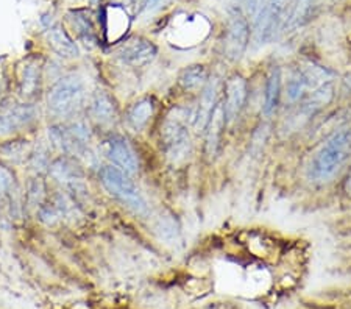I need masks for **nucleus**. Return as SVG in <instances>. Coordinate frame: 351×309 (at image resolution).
Instances as JSON below:
<instances>
[{"instance_id": "12", "label": "nucleus", "mask_w": 351, "mask_h": 309, "mask_svg": "<svg viewBox=\"0 0 351 309\" xmlns=\"http://www.w3.org/2000/svg\"><path fill=\"white\" fill-rule=\"evenodd\" d=\"M247 100V82L241 75H233L228 78L225 84V99H223V112L228 123H233L239 117L241 111Z\"/></svg>"}, {"instance_id": "8", "label": "nucleus", "mask_w": 351, "mask_h": 309, "mask_svg": "<svg viewBox=\"0 0 351 309\" xmlns=\"http://www.w3.org/2000/svg\"><path fill=\"white\" fill-rule=\"evenodd\" d=\"M289 0H267L259 8L254 32L259 42L265 44L275 36V33L280 30L281 22L285 19L286 5Z\"/></svg>"}, {"instance_id": "7", "label": "nucleus", "mask_w": 351, "mask_h": 309, "mask_svg": "<svg viewBox=\"0 0 351 309\" xmlns=\"http://www.w3.org/2000/svg\"><path fill=\"white\" fill-rule=\"evenodd\" d=\"M104 153L112 162V166L121 169L127 175L132 177L139 172L138 155L123 136L111 134L106 138L104 140Z\"/></svg>"}, {"instance_id": "30", "label": "nucleus", "mask_w": 351, "mask_h": 309, "mask_svg": "<svg viewBox=\"0 0 351 309\" xmlns=\"http://www.w3.org/2000/svg\"><path fill=\"white\" fill-rule=\"evenodd\" d=\"M8 201H7V197H3V195H0V212H2V210L5 208V205H7Z\"/></svg>"}, {"instance_id": "27", "label": "nucleus", "mask_w": 351, "mask_h": 309, "mask_svg": "<svg viewBox=\"0 0 351 309\" xmlns=\"http://www.w3.org/2000/svg\"><path fill=\"white\" fill-rule=\"evenodd\" d=\"M304 88H306V83H304L302 74H298L292 78L291 82H289L287 84V95L289 99L292 100H297L300 99V95H302V92L304 91Z\"/></svg>"}, {"instance_id": "20", "label": "nucleus", "mask_w": 351, "mask_h": 309, "mask_svg": "<svg viewBox=\"0 0 351 309\" xmlns=\"http://www.w3.org/2000/svg\"><path fill=\"white\" fill-rule=\"evenodd\" d=\"M178 83L186 91H197L208 83V71L200 64L184 67L178 75Z\"/></svg>"}, {"instance_id": "31", "label": "nucleus", "mask_w": 351, "mask_h": 309, "mask_svg": "<svg viewBox=\"0 0 351 309\" xmlns=\"http://www.w3.org/2000/svg\"><path fill=\"white\" fill-rule=\"evenodd\" d=\"M90 2H93V3H99L100 0H90Z\"/></svg>"}, {"instance_id": "24", "label": "nucleus", "mask_w": 351, "mask_h": 309, "mask_svg": "<svg viewBox=\"0 0 351 309\" xmlns=\"http://www.w3.org/2000/svg\"><path fill=\"white\" fill-rule=\"evenodd\" d=\"M19 194V186H18V178H16V173L11 171V167L3 164L0 161V195L7 197V200L11 197Z\"/></svg>"}, {"instance_id": "23", "label": "nucleus", "mask_w": 351, "mask_h": 309, "mask_svg": "<svg viewBox=\"0 0 351 309\" xmlns=\"http://www.w3.org/2000/svg\"><path fill=\"white\" fill-rule=\"evenodd\" d=\"M45 201V183L43 178H33L25 190V208L30 211H38Z\"/></svg>"}, {"instance_id": "29", "label": "nucleus", "mask_w": 351, "mask_h": 309, "mask_svg": "<svg viewBox=\"0 0 351 309\" xmlns=\"http://www.w3.org/2000/svg\"><path fill=\"white\" fill-rule=\"evenodd\" d=\"M345 190H347V193L351 195V172L347 178V182H345Z\"/></svg>"}, {"instance_id": "21", "label": "nucleus", "mask_w": 351, "mask_h": 309, "mask_svg": "<svg viewBox=\"0 0 351 309\" xmlns=\"http://www.w3.org/2000/svg\"><path fill=\"white\" fill-rule=\"evenodd\" d=\"M281 92V71L280 67H274L270 71V75L267 78V84H265V97H264V112L265 114H271L278 106Z\"/></svg>"}, {"instance_id": "13", "label": "nucleus", "mask_w": 351, "mask_h": 309, "mask_svg": "<svg viewBox=\"0 0 351 309\" xmlns=\"http://www.w3.org/2000/svg\"><path fill=\"white\" fill-rule=\"evenodd\" d=\"M88 112L90 119L101 127L112 125L119 117V110L114 99L105 91L95 92L93 97H90Z\"/></svg>"}, {"instance_id": "18", "label": "nucleus", "mask_w": 351, "mask_h": 309, "mask_svg": "<svg viewBox=\"0 0 351 309\" xmlns=\"http://www.w3.org/2000/svg\"><path fill=\"white\" fill-rule=\"evenodd\" d=\"M155 114V105L154 100L150 97H144L136 100V102L130 106L125 112V122L130 130L136 133L145 130V127L149 125L152 117Z\"/></svg>"}, {"instance_id": "6", "label": "nucleus", "mask_w": 351, "mask_h": 309, "mask_svg": "<svg viewBox=\"0 0 351 309\" xmlns=\"http://www.w3.org/2000/svg\"><path fill=\"white\" fill-rule=\"evenodd\" d=\"M45 61L41 55H28L16 67V88L24 102L35 103L43 94Z\"/></svg>"}, {"instance_id": "25", "label": "nucleus", "mask_w": 351, "mask_h": 309, "mask_svg": "<svg viewBox=\"0 0 351 309\" xmlns=\"http://www.w3.org/2000/svg\"><path fill=\"white\" fill-rule=\"evenodd\" d=\"M72 24L77 28L78 35L82 36L84 42L90 44V46H95V42H97V36H95L94 27H93V24H90L89 18L82 14L80 11H75V13H73V18H72Z\"/></svg>"}, {"instance_id": "9", "label": "nucleus", "mask_w": 351, "mask_h": 309, "mask_svg": "<svg viewBox=\"0 0 351 309\" xmlns=\"http://www.w3.org/2000/svg\"><path fill=\"white\" fill-rule=\"evenodd\" d=\"M158 55V47L145 38H132L117 49V58L133 69H141L154 63Z\"/></svg>"}, {"instance_id": "14", "label": "nucleus", "mask_w": 351, "mask_h": 309, "mask_svg": "<svg viewBox=\"0 0 351 309\" xmlns=\"http://www.w3.org/2000/svg\"><path fill=\"white\" fill-rule=\"evenodd\" d=\"M217 89H219V83L216 78L208 80L205 88H203L200 102H198V108L194 114H192V125H194V130L197 133L205 130L208 125L209 117H211L213 111H214V106L217 105V102H216Z\"/></svg>"}, {"instance_id": "5", "label": "nucleus", "mask_w": 351, "mask_h": 309, "mask_svg": "<svg viewBox=\"0 0 351 309\" xmlns=\"http://www.w3.org/2000/svg\"><path fill=\"white\" fill-rule=\"evenodd\" d=\"M38 122V108L32 102L5 100L0 103V138H14Z\"/></svg>"}, {"instance_id": "15", "label": "nucleus", "mask_w": 351, "mask_h": 309, "mask_svg": "<svg viewBox=\"0 0 351 309\" xmlns=\"http://www.w3.org/2000/svg\"><path fill=\"white\" fill-rule=\"evenodd\" d=\"M33 144L25 138H10L0 143V161L7 166L27 164Z\"/></svg>"}, {"instance_id": "1", "label": "nucleus", "mask_w": 351, "mask_h": 309, "mask_svg": "<svg viewBox=\"0 0 351 309\" xmlns=\"http://www.w3.org/2000/svg\"><path fill=\"white\" fill-rule=\"evenodd\" d=\"M86 83L78 74L61 75L45 92V106L55 121H66L75 117L86 103Z\"/></svg>"}, {"instance_id": "22", "label": "nucleus", "mask_w": 351, "mask_h": 309, "mask_svg": "<svg viewBox=\"0 0 351 309\" xmlns=\"http://www.w3.org/2000/svg\"><path fill=\"white\" fill-rule=\"evenodd\" d=\"M52 160H50V149L49 145L45 144H36L33 145L32 153L28 156L27 166L30 167V171H33L36 175H41L43 172L49 171V166Z\"/></svg>"}, {"instance_id": "10", "label": "nucleus", "mask_w": 351, "mask_h": 309, "mask_svg": "<svg viewBox=\"0 0 351 309\" xmlns=\"http://www.w3.org/2000/svg\"><path fill=\"white\" fill-rule=\"evenodd\" d=\"M250 38V28L242 14L231 16L223 36V53L228 60H239L245 52Z\"/></svg>"}, {"instance_id": "19", "label": "nucleus", "mask_w": 351, "mask_h": 309, "mask_svg": "<svg viewBox=\"0 0 351 309\" xmlns=\"http://www.w3.org/2000/svg\"><path fill=\"white\" fill-rule=\"evenodd\" d=\"M332 97H334L332 82L322 83L320 86H317L314 89V92L304 100L302 108H300V112H302L303 117H311L313 114H315L317 111L325 108L328 103H331Z\"/></svg>"}, {"instance_id": "11", "label": "nucleus", "mask_w": 351, "mask_h": 309, "mask_svg": "<svg viewBox=\"0 0 351 309\" xmlns=\"http://www.w3.org/2000/svg\"><path fill=\"white\" fill-rule=\"evenodd\" d=\"M49 175L52 177L55 182L61 184H66L72 190H75L82 186V182L84 178L83 169L75 158L67 155H61L58 158L52 160L49 166Z\"/></svg>"}, {"instance_id": "3", "label": "nucleus", "mask_w": 351, "mask_h": 309, "mask_svg": "<svg viewBox=\"0 0 351 309\" xmlns=\"http://www.w3.org/2000/svg\"><path fill=\"white\" fill-rule=\"evenodd\" d=\"M99 177L101 186L105 188L106 193L121 201L123 206H127L128 210H132L139 216H145L149 212V206H147V201L144 195L141 194L139 188L136 186L130 175L122 172L121 169L112 164L105 166L100 169Z\"/></svg>"}, {"instance_id": "16", "label": "nucleus", "mask_w": 351, "mask_h": 309, "mask_svg": "<svg viewBox=\"0 0 351 309\" xmlns=\"http://www.w3.org/2000/svg\"><path fill=\"white\" fill-rule=\"evenodd\" d=\"M45 39H47L49 47L52 49L56 55L61 56V58L72 60L80 55V50H78L75 41H73L69 33L64 30V27H61L60 24H53L47 28V32H45Z\"/></svg>"}, {"instance_id": "2", "label": "nucleus", "mask_w": 351, "mask_h": 309, "mask_svg": "<svg viewBox=\"0 0 351 309\" xmlns=\"http://www.w3.org/2000/svg\"><path fill=\"white\" fill-rule=\"evenodd\" d=\"M351 155V132H337L317 150L311 161V177L315 182H330Z\"/></svg>"}, {"instance_id": "26", "label": "nucleus", "mask_w": 351, "mask_h": 309, "mask_svg": "<svg viewBox=\"0 0 351 309\" xmlns=\"http://www.w3.org/2000/svg\"><path fill=\"white\" fill-rule=\"evenodd\" d=\"M36 216L39 221H41L44 225H49V227H53V225H56L61 219H63L60 208L55 205L53 200L44 201V203L39 206V210L36 211Z\"/></svg>"}, {"instance_id": "4", "label": "nucleus", "mask_w": 351, "mask_h": 309, "mask_svg": "<svg viewBox=\"0 0 351 309\" xmlns=\"http://www.w3.org/2000/svg\"><path fill=\"white\" fill-rule=\"evenodd\" d=\"M188 111L173 108L161 125V144L166 155L173 162H178L189 153V132Z\"/></svg>"}, {"instance_id": "17", "label": "nucleus", "mask_w": 351, "mask_h": 309, "mask_svg": "<svg viewBox=\"0 0 351 309\" xmlns=\"http://www.w3.org/2000/svg\"><path fill=\"white\" fill-rule=\"evenodd\" d=\"M225 112H223V105L222 102H217V105L214 106V111L211 117H209V122L206 125V145H205V151L206 156L209 160L216 158L219 147H220V140H222V134L225 130Z\"/></svg>"}, {"instance_id": "28", "label": "nucleus", "mask_w": 351, "mask_h": 309, "mask_svg": "<svg viewBox=\"0 0 351 309\" xmlns=\"http://www.w3.org/2000/svg\"><path fill=\"white\" fill-rule=\"evenodd\" d=\"M162 2V0H145V8L147 10H154L156 8L158 5H160Z\"/></svg>"}]
</instances>
